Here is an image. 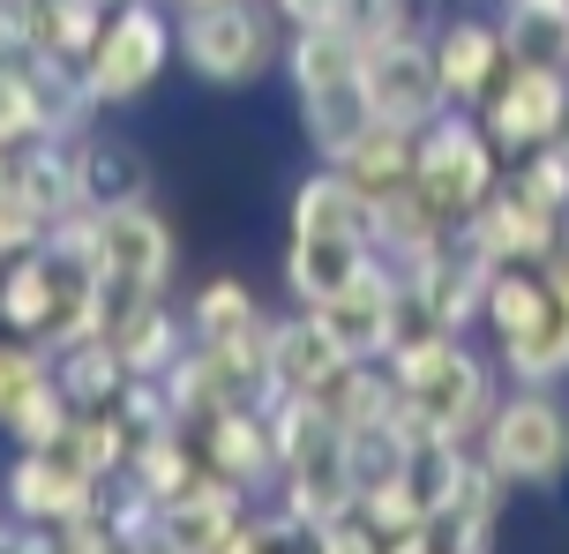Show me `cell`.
<instances>
[{
    "mask_svg": "<svg viewBox=\"0 0 569 554\" xmlns=\"http://www.w3.org/2000/svg\"><path fill=\"white\" fill-rule=\"evenodd\" d=\"M8 517H23V525H68V517H83L106 502V480L83 472L68 450H16V465H8Z\"/></svg>",
    "mask_w": 569,
    "mask_h": 554,
    "instance_id": "9",
    "label": "cell"
},
{
    "mask_svg": "<svg viewBox=\"0 0 569 554\" xmlns=\"http://www.w3.org/2000/svg\"><path fill=\"white\" fill-rule=\"evenodd\" d=\"M53 375H60V390H68L76 405H113L120 382H128V360H120V345L106 338V330H90V338L53 345Z\"/></svg>",
    "mask_w": 569,
    "mask_h": 554,
    "instance_id": "20",
    "label": "cell"
},
{
    "mask_svg": "<svg viewBox=\"0 0 569 554\" xmlns=\"http://www.w3.org/2000/svg\"><path fill=\"white\" fill-rule=\"evenodd\" d=\"M345 367H352V352L322 330V315H315V308H292V315L270 322V375H278V397H284V390L322 397Z\"/></svg>",
    "mask_w": 569,
    "mask_h": 554,
    "instance_id": "12",
    "label": "cell"
},
{
    "mask_svg": "<svg viewBox=\"0 0 569 554\" xmlns=\"http://www.w3.org/2000/svg\"><path fill=\"white\" fill-rule=\"evenodd\" d=\"M46 233H53V218L23 195V180L0 173V263L8 255H30V248H46Z\"/></svg>",
    "mask_w": 569,
    "mask_h": 554,
    "instance_id": "25",
    "label": "cell"
},
{
    "mask_svg": "<svg viewBox=\"0 0 569 554\" xmlns=\"http://www.w3.org/2000/svg\"><path fill=\"white\" fill-rule=\"evenodd\" d=\"M76 397L60 390V375H46V382H30L23 397H16V412L0 420V435L16 442V450H68V427H76Z\"/></svg>",
    "mask_w": 569,
    "mask_h": 554,
    "instance_id": "21",
    "label": "cell"
},
{
    "mask_svg": "<svg viewBox=\"0 0 569 554\" xmlns=\"http://www.w3.org/2000/svg\"><path fill=\"white\" fill-rule=\"evenodd\" d=\"M510 173V158L495 150V135L480 128L472 105H442V113L420 128V143H412V188H420V203L465 233L472 225V210L495 195V180Z\"/></svg>",
    "mask_w": 569,
    "mask_h": 554,
    "instance_id": "2",
    "label": "cell"
},
{
    "mask_svg": "<svg viewBox=\"0 0 569 554\" xmlns=\"http://www.w3.org/2000/svg\"><path fill=\"white\" fill-rule=\"evenodd\" d=\"M510 8H555V16H569V0H510Z\"/></svg>",
    "mask_w": 569,
    "mask_h": 554,
    "instance_id": "27",
    "label": "cell"
},
{
    "mask_svg": "<svg viewBox=\"0 0 569 554\" xmlns=\"http://www.w3.org/2000/svg\"><path fill=\"white\" fill-rule=\"evenodd\" d=\"M120 345V360H128V375H166L172 360L188 352V308L172 300V292H158V300H142L136 315H120L113 330H106Z\"/></svg>",
    "mask_w": 569,
    "mask_h": 554,
    "instance_id": "17",
    "label": "cell"
},
{
    "mask_svg": "<svg viewBox=\"0 0 569 554\" xmlns=\"http://www.w3.org/2000/svg\"><path fill=\"white\" fill-rule=\"evenodd\" d=\"M172 263H180V240L158 218V203L98 210V330H113L142 300L172 292Z\"/></svg>",
    "mask_w": 569,
    "mask_h": 554,
    "instance_id": "5",
    "label": "cell"
},
{
    "mask_svg": "<svg viewBox=\"0 0 569 554\" xmlns=\"http://www.w3.org/2000/svg\"><path fill=\"white\" fill-rule=\"evenodd\" d=\"M435 38V75H442V98L450 105H472L480 113V98L502 83V68H510V38L502 23H487V16H450V23L427 30Z\"/></svg>",
    "mask_w": 569,
    "mask_h": 554,
    "instance_id": "11",
    "label": "cell"
},
{
    "mask_svg": "<svg viewBox=\"0 0 569 554\" xmlns=\"http://www.w3.org/2000/svg\"><path fill=\"white\" fill-rule=\"evenodd\" d=\"M562 360H569V308H562Z\"/></svg>",
    "mask_w": 569,
    "mask_h": 554,
    "instance_id": "29",
    "label": "cell"
},
{
    "mask_svg": "<svg viewBox=\"0 0 569 554\" xmlns=\"http://www.w3.org/2000/svg\"><path fill=\"white\" fill-rule=\"evenodd\" d=\"M300 98V135L322 165H338L345 150L360 143L375 128V105H368V75H338V83H315V90H292Z\"/></svg>",
    "mask_w": 569,
    "mask_h": 554,
    "instance_id": "15",
    "label": "cell"
},
{
    "mask_svg": "<svg viewBox=\"0 0 569 554\" xmlns=\"http://www.w3.org/2000/svg\"><path fill=\"white\" fill-rule=\"evenodd\" d=\"M196 450L210 472L240 480L248 495L278 487V435H270V405H218L196 420Z\"/></svg>",
    "mask_w": 569,
    "mask_h": 554,
    "instance_id": "10",
    "label": "cell"
},
{
    "mask_svg": "<svg viewBox=\"0 0 569 554\" xmlns=\"http://www.w3.org/2000/svg\"><path fill=\"white\" fill-rule=\"evenodd\" d=\"M46 375H53V352L16 338V330H0V420L16 412V397H23L30 382H46Z\"/></svg>",
    "mask_w": 569,
    "mask_h": 554,
    "instance_id": "26",
    "label": "cell"
},
{
    "mask_svg": "<svg viewBox=\"0 0 569 554\" xmlns=\"http://www.w3.org/2000/svg\"><path fill=\"white\" fill-rule=\"evenodd\" d=\"M375 263V248L368 240H322V233H292L284 240V292H292V308H322V300H338L360 270Z\"/></svg>",
    "mask_w": 569,
    "mask_h": 554,
    "instance_id": "14",
    "label": "cell"
},
{
    "mask_svg": "<svg viewBox=\"0 0 569 554\" xmlns=\"http://www.w3.org/2000/svg\"><path fill=\"white\" fill-rule=\"evenodd\" d=\"M180 60L188 75L210 90H256L262 75L284 68V23L270 0H210V8H180Z\"/></svg>",
    "mask_w": 569,
    "mask_h": 554,
    "instance_id": "3",
    "label": "cell"
},
{
    "mask_svg": "<svg viewBox=\"0 0 569 554\" xmlns=\"http://www.w3.org/2000/svg\"><path fill=\"white\" fill-rule=\"evenodd\" d=\"M487 472H502L510 487H547L569 472V412L547 397V382H525L487 412Z\"/></svg>",
    "mask_w": 569,
    "mask_h": 554,
    "instance_id": "6",
    "label": "cell"
},
{
    "mask_svg": "<svg viewBox=\"0 0 569 554\" xmlns=\"http://www.w3.org/2000/svg\"><path fill=\"white\" fill-rule=\"evenodd\" d=\"M128 480H136L142 495H158V502H180V495H188V487L202 480L196 427H188V420H166V427H150V435H136Z\"/></svg>",
    "mask_w": 569,
    "mask_h": 554,
    "instance_id": "18",
    "label": "cell"
},
{
    "mask_svg": "<svg viewBox=\"0 0 569 554\" xmlns=\"http://www.w3.org/2000/svg\"><path fill=\"white\" fill-rule=\"evenodd\" d=\"M172 60H180V16H172L166 0H113L98 46L76 68H83L98 113H128L136 98L158 90V75H166Z\"/></svg>",
    "mask_w": 569,
    "mask_h": 554,
    "instance_id": "4",
    "label": "cell"
},
{
    "mask_svg": "<svg viewBox=\"0 0 569 554\" xmlns=\"http://www.w3.org/2000/svg\"><path fill=\"white\" fill-rule=\"evenodd\" d=\"M106 16H113V0H38V46H30V53L83 60L90 46H98Z\"/></svg>",
    "mask_w": 569,
    "mask_h": 554,
    "instance_id": "24",
    "label": "cell"
},
{
    "mask_svg": "<svg viewBox=\"0 0 569 554\" xmlns=\"http://www.w3.org/2000/svg\"><path fill=\"white\" fill-rule=\"evenodd\" d=\"M76 195H83V210L150 203V158H142L128 135L83 128V135H76Z\"/></svg>",
    "mask_w": 569,
    "mask_h": 554,
    "instance_id": "13",
    "label": "cell"
},
{
    "mask_svg": "<svg viewBox=\"0 0 569 554\" xmlns=\"http://www.w3.org/2000/svg\"><path fill=\"white\" fill-rule=\"evenodd\" d=\"M166 8H172V16H180V8H210V0H166Z\"/></svg>",
    "mask_w": 569,
    "mask_h": 554,
    "instance_id": "28",
    "label": "cell"
},
{
    "mask_svg": "<svg viewBox=\"0 0 569 554\" xmlns=\"http://www.w3.org/2000/svg\"><path fill=\"white\" fill-rule=\"evenodd\" d=\"M390 375H398V420L412 435H472L495 412V382L472 352L457 345V330H427L412 345L390 352Z\"/></svg>",
    "mask_w": 569,
    "mask_h": 554,
    "instance_id": "1",
    "label": "cell"
},
{
    "mask_svg": "<svg viewBox=\"0 0 569 554\" xmlns=\"http://www.w3.org/2000/svg\"><path fill=\"white\" fill-rule=\"evenodd\" d=\"M562 120H569V68L562 60H510L502 83L480 98V128L495 135V150L510 165L555 143Z\"/></svg>",
    "mask_w": 569,
    "mask_h": 554,
    "instance_id": "7",
    "label": "cell"
},
{
    "mask_svg": "<svg viewBox=\"0 0 569 554\" xmlns=\"http://www.w3.org/2000/svg\"><path fill=\"white\" fill-rule=\"evenodd\" d=\"M292 233H322V240H368L375 248V203L352 188L345 165H322L292 188Z\"/></svg>",
    "mask_w": 569,
    "mask_h": 554,
    "instance_id": "16",
    "label": "cell"
},
{
    "mask_svg": "<svg viewBox=\"0 0 569 554\" xmlns=\"http://www.w3.org/2000/svg\"><path fill=\"white\" fill-rule=\"evenodd\" d=\"M412 143H420V128H398V120H375L360 143L345 150L338 165L352 173V188L368 195V203H382V195H398V188H412Z\"/></svg>",
    "mask_w": 569,
    "mask_h": 554,
    "instance_id": "19",
    "label": "cell"
},
{
    "mask_svg": "<svg viewBox=\"0 0 569 554\" xmlns=\"http://www.w3.org/2000/svg\"><path fill=\"white\" fill-rule=\"evenodd\" d=\"M68 457L98 480H120L128 457H136V427L120 420V405H83L76 412V427H68Z\"/></svg>",
    "mask_w": 569,
    "mask_h": 554,
    "instance_id": "23",
    "label": "cell"
},
{
    "mask_svg": "<svg viewBox=\"0 0 569 554\" xmlns=\"http://www.w3.org/2000/svg\"><path fill=\"white\" fill-rule=\"evenodd\" d=\"M360 75H368L375 120L427 128V120L450 105V98H442V75H435V38H427L420 23H405V30H390V38H375V46H360Z\"/></svg>",
    "mask_w": 569,
    "mask_h": 554,
    "instance_id": "8",
    "label": "cell"
},
{
    "mask_svg": "<svg viewBox=\"0 0 569 554\" xmlns=\"http://www.w3.org/2000/svg\"><path fill=\"white\" fill-rule=\"evenodd\" d=\"M262 300L240 278H210V285L188 292V338L196 345H218V338H240V330H262Z\"/></svg>",
    "mask_w": 569,
    "mask_h": 554,
    "instance_id": "22",
    "label": "cell"
}]
</instances>
